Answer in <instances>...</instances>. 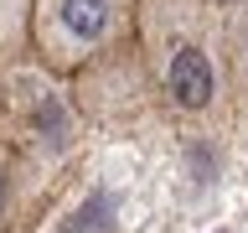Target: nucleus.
I'll return each mask as SVG.
<instances>
[{
    "instance_id": "1",
    "label": "nucleus",
    "mask_w": 248,
    "mask_h": 233,
    "mask_svg": "<svg viewBox=\"0 0 248 233\" xmlns=\"http://www.w3.org/2000/svg\"><path fill=\"white\" fill-rule=\"evenodd\" d=\"M135 42L145 52L155 93L181 119H222L228 73L217 0H135Z\"/></svg>"
},
{
    "instance_id": "2",
    "label": "nucleus",
    "mask_w": 248,
    "mask_h": 233,
    "mask_svg": "<svg viewBox=\"0 0 248 233\" xmlns=\"http://www.w3.org/2000/svg\"><path fill=\"white\" fill-rule=\"evenodd\" d=\"M119 42H135V0H31L26 52L46 73L78 78Z\"/></svg>"
},
{
    "instance_id": "3",
    "label": "nucleus",
    "mask_w": 248,
    "mask_h": 233,
    "mask_svg": "<svg viewBox=\"0 0 248 233\" xmlns=\"http://www.w3.org/2000/svg\"><path fill=\"white\" fill-rule=\"evenodd\" d=\"M222 73L228 93L248 104V0H232V11H222Z\"/></svg>"
},
{
    "instance_id": "4",
    "label": "nucleus",
    "mask_w": 248,
    "mask_h": 233,
    "mask_svg": "<svg viewBox=\"0 0 248 233\" xmlns=\"http://www.w3.org/2000/svg\"><path fill=\"white\" fill-rule=\"evenodd\" d=\"M21 182H26V161H21V150H16L11 140L0 135V233L11 228V217H16Z\"/></svg>"
},
{
    "instance_id": "5",
    "label": "nucleus",
    "mask_w": 248,
    "mask_h": 233,
    "mask_svg": "<svg viewBox=\"0 0 248 233\" xmlns=\"http://www.w3.org/2000/svg\"><path fill=\"white\" fill-rule=\"evenodd\" d=\"M26 16L31 0H0V57L26 52Z\"/></svg>"
}]
</instances>
